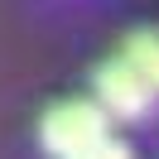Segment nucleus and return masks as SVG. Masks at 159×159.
Returning a JSON list of instances; mask_svg holds the SVG:
<instances>
[{"instance_id": "nucleus-1", "label": "nucleus", "mask_w": 159, "mask_h": 159, "mask_svg": "<svg viewBox=\"0 0 159 159\" xmlns=\"http://www.w3.org/2000/svg\"><path fill=\"white\" fill-rule=\"evenodd\" d=\"M101 140H111V116L97 101H58L39 120V145L58 159H72L82 149L101 145Z\"/></svg>"}, {"instance_id": "nucleus-2", "label": "nucleus", "mask_w": 159, "mask_h": 159, "mask_svg": "<svg viewBox=\"0 0 159 159\" xmlns=\"http://www.w3.org/2000/svg\"><path fill=\"white\" fill-rule=\"evenodd\" d=\"M92 92H97V106L106 116H120V120H140L149 106H154V87L130 68L125 58H106L92 77Z\"/></svg>"}, {"instance_id": "nucleus-3", "label": "nucleus", "mask_w": 159, "mask_h": 159, "mask_svg": "<svg viewBox=\"0 0 159 159\" xmlns=\"http://www.w3.org/2000/svg\"><path fill=\"white\" fill-rule=\"evenodd\" d=\"M120 58H125L130 68L159 92V34H154V29H135V34L125 39V53H120Z\"/></svg>"}, {"instance_id": "nucleus-4", "label": "nucleus", "mask_w": 159, "mask_h": 159, "mask_svg": "<svg viewBox=\"0 0 159 159\" xmlns=\"http://www.w3.org/2000/svg\"><path fill=\"white\" fill-rule=\"evenodd\" d=\"M72 159H135V154H130L125 140H101V145L82 149V154H72Z\"/></svg>"}]
</instances>
